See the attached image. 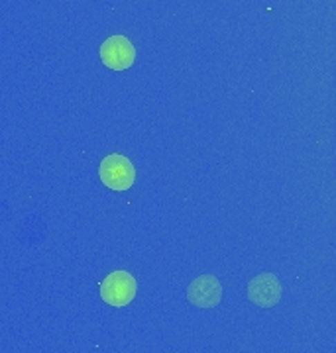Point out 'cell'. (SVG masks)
Returning <instances> with one entry per match:
<instances>
[{
  "label": "cell",
  "instance_id": "2",
  "mask_svg": "<svg viewBox=\"0 0 336 353\" xmlns=\"http://www.w3.org/2000/svg\"><path fill=\"white\" fill-rule=\"evenodd\" d=\"M136 289V279L128 271H114L100 283V296L106 304L122 308L134 301Z\"/></svg>",
  "mask_w": 336,
  "mask_h": 353
},
{
  "label": "cell",
  "instance_id": "3",
  "mask_svg": "<svg viewBox=\"0 0 336 353\" xmlns=\"http://www.w3.org/2000/svg\"><path fill=\"white\" fill-rule=\"evenodd\" d=\"M100 59L112 71H126L134 65L136 50L126 36H111L100 46Z\"/></svg>",
  "mask_w": 336,
  "mask_h": 353
},
{
  "label": "cell",
  "instance_id": "5",
  "mask_svg": "<svg viewBox=\"0 0 336 353\" xmlns=\"http://www.w3.org/2000/svg\"><path fill=\"white\" fill-rule=\"evenodd\" d=\"M187 301L197 308H214L223 301V287L214 275L195 279L187 289Z\"/></svg>",
  "mask_w": 336,
  "mask_h": 353
},
{
  "label": "cell",
  "instance_id": "4",
  "mask_svg": "<svg viewBox=\"0 0 336 353\" xmlns=\"http://www.w3.org/2000/svg\"><path fill=\"white\" fill-rule=\"evenodd\" d=\"M281 283L274 273H261L248 283V299L260 308H272L281 301Z\"/></svg>",
  "mask_w": 336,
  "mask_h": 353
},
{
  "label": "cell",
  "instance_id": "1",
  "mask_svg": "<svg viewBox=\"0 0 336 353\" xmlns=\"http://www.w3.org/2000/svg\"><path fill=\"white\" fill-rule=\"evenodd\" d=\"M99 175L106 189L128 190L136 181V169L126 155L111 153L109 157L102 159Z\"/></svg>",
  "mask_w": 336,
  "mask_h": 353
}]
</instances>
